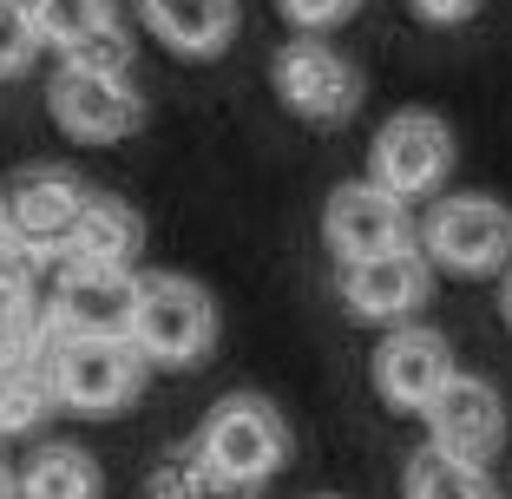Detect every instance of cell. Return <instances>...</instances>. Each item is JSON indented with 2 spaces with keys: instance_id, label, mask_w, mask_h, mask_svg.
Listing matches in <instances>:
<instances>
[{
  "instance_id": "7",
  "label": "cell",
  "mask_w": 512,
  "mask_h": 499,
  "mask_svg": "<svg viewBox=\"0 0 512 499\" xmlns=\"http://www.w3.org/2000/svg\"><path fill=\"white\" fill-rule=\"evenodd\" d=\"M46 112L73 145H119L145 125V99L132 79H106V73H73L60 66L46 86Z\"/></svg>"
},
{
  "instance_id": "9",
  "label": "cell",
  "mask_w": 512,
  "mask_h": 499,
  "mask_svg": "<svg viewBox=\"0 0 512 499\" xmlns=\"http://www.w3.org/2000/svg\"><path fill=\"white\" fill-rule=\"evenodd\" d=\"M427 421V447L447 460H467V467H486L506 440V401H499L493 381L480 375H453L447 388L421 408Z\"/></svg>"
},
{
  "instance_id": "16",
  "label": "cell",
  "mask_w": 512,
  "mask_h": 499,
  "mask_svg": "<svg viewBox=\"0 0 512 499\" xmlns=\"http://www.w3.org/2000/svg\"><path fill=\"white\" fill-rule=\"evenodd\" d=\"M20 499H99V460H92L86 447L53 440V447H40V454L27 460Z\"/></svg>"
},
{
  "instance_id": "17",
  "label": "cell",
  "mask_w": 512,
  "mask_h": 499,
  "mask_svg": "<svg viewBox=\"0 0 512 499\" xmlns=\"http://www.w3.org/2000/svg\"><path fill=\"white\" fill-rule=\"evenodd\" d=\"M27 20L40 33V53H66V46L92 40V33L119 27V0H27Z\"/></svg>"
},
{
  "instance_id": "10",
  "label": "cell",
  "mask_w": 512,
  "mask_h": 499,
  "mask_svg": "<svg viewBox=\"0 0 512 499\" xmlns=\"http://www.w3.org/2000/svg\"><path fill=\"white\" fill-rule=\"evenodd\" d=\"M368 368H375V394L388 408H407V414H421L427 401L460 375V368H453V342L440 329H421V322H401V329L381 335Z\"/></svg>"
},
{
  "instance_id": "1",
  "label": "cell",
  "mask_w": 512,
  "mask_h": 499,
  "mask_svg": "<svg viewBox=\"0 0 512 499\" xmlns=\"http://www.w3.org/2000/svg\"><path fill=\"white\" fill-rule=\"evenodd\" d=\"M125 342L138 348L145 368H197L217 348V303L211 289L191 283L178 270H151L138 276V303Z\"/></svg>"
},
{
  "instance_id": "4",
  "label": "cell",
  "mask_w": 512,
  "mask_h": 499,
  "mask_svg": "<svg viewBox=\"0 0 512 499\" xmlns=\"http://www.w3.org/2000/svg\"><path fill=\"white\" fill-rule=\"evenodd\" d=\"M421 257L447 276H499L512 270V211L499 197H440L421 224Z\"/></svg>"
},
{
  "instance_id": "15",
  "label": "cell",
  "mask_w": 512,
  "mask_h": 499,
  "mask_svg": "<svg viewBox=\"0 0 512 499\" xmlns=\"http://www.w3.org/2000/svg\"><path fill=\"white\" fill-rule=\"evenodd\" d=\"M138 250H145V217L125 204V197L92 191L86 211H79L73 237H66V263H92V270H138Z\"/></svg>"
},
{
  "instance_id": "18",
  "label": "cell",
  "mask_w": 512,
  "mask_h": 499,
  "mask_svg": "<svg viewBox=\"0 0 512 499\" xmlns=\"http://www.w3.org/2000/svg\"><path fill=\"white\" fill-rule=\"evenodd\" d=\"M401 493H407V499H499L493 480H486V467L447 460V454H434V447H421V454L407 460Z\"/></svg>"
},
{
  "instance_id": "22",
  "label": "cell",
  "mask_w": 512,
  "mask_h": 499,
  "mask_svg": "<svg viewBox=\"0 0 512 499\" xmlns=\"http://www.w3.org/2000/svg\"><path fill=\"white\" fill-rule=\"evenodd\" d=\"M60 66H73V73H106V79H132V40H125V27H106V33H92V40L66 46Z\"/></svg>"
},
{
  "instance_id": "19",
  "label": "cell",
  "mask_w": 512,
  "mask_h": 499,
  "mask_svg": "<svg viewBox=\"0 0 512 499\" xmlns=\"http://www.w3.org/2000/svg\"><path fill=\"white\" fill-rule=\"evenodd\" d=\"M46 348H53V322H46V309L0 303V375L46 362Z\"/></svg>"
},
{
  "instance_id": "12",
  "label": "cell",
  "mask_w": 512,
  "mask_h": 499,
  "mask_svg": "<svg viewBox=\"0 0 512 499\" xmlns=\"http://www.w3.org/2000/svg\"><path fill=\"white\" fill-rule=\"evenodd\" d=\"M138 303V270H92V263H66L60 289H53V335H99V342H125Z\"/></svg>"
},
{
  "instance_id": "6",
  "label": "cell",
  "mask_w": 512,
  "mask_h": 499,
  "mask_svg": "<svg viewBox=\"0 0 512 499\" xmlns=\"http://www.w3.org/2000/svg\"><path fill=\"white\" fill-rule=\"evenodd\" d=\"M270 79H276V99L309 125H335V119H348V112L362 106V73H355L329 40L276 46Z\"/></svg>"
},
{
  "instance_id": "25",
  "label": "cell",
  "mask_w": 512,
  "mask_h": 499,
  "mask_svg": "<svg viewBox=\"0 0 512 499\" xmlns=\"http://www.w3.org/2000/svg\"><path fill=\"white\" fill-rule=\"evenodd\" d=\"M421 20H434V27H460V20H473L486 7V0H407Z\"/></svg>"
},
{
  "instance_id": "13",
  "label": "cell",
  "mask_w": 512,
  "mask_h": 499,
  "mask_svg": "<svg viewBox=\"0 0 512 499\" xmlns=\"http://www.w3.org/2000/svg\"><path fill=\"white\" fill-rule=\"evenodd\" d=\"M86 197L92 191L66 165H27V171L7 178V191H0V217H7L27 243H40V250H53V243L66 250L79 211H86Z\"/></svg>"
},
{
  "instance_id": "26",
  "label": "cell",
  "mask_w": 512,
  "mask_h": 499,
  "mask_svg": "<svg viewBox=\"0 0 512 499\" xmlns=\"http://www.w3.org/2000/svg\"><path fill=\"white\" fill-rule=\"evenodd\" d=\"M499 309H506V329H512V270H506V289H499Z\"/></svg>"
},
{
  "instance_id": "27",
  "label": "cell",
  "mask_w": 512,
  "mask_h": 499,
  "mask_svg": "<svg viewBox=\"0 0 512 499\" xmlns=\"http://www.w3.org/2000/svg\"><path fill=\"white\" fill-rule=\"evenodd\" d=\"M0 499H14V480H7V473H0Z\"/></svg>"
},
{
  "instance_id": "11",
  "label": "cell",
  "mask_w": 512,
  "mask_h": 499,
  "mask_svg": "<svg viewBox=\"0 0 512 499\" xmlns=\"http://www.w3.org/2000/svg\"><path fill=\"white\" fill-rule=\"evenodd\" d=\"M434 296V263L421 250H388V257L348 263L342 270V303L355 322H381V329H401L414 322Z\"/></svg>"
},
{
  "instance_id": "20",
  "label": "cell",
  "mask_w": 512,
  "mask_h": 499,
  "mask_svg": "<svg viewBox=\"0 0 512 499\" xmlns=\"http://www.w3.org/2000/svg\"><path fill=\"white\" fill-rule=\"evenodd\" d=\"M53 414V381H46V362L14 368L0 375V434H27Z\"/></svg>"
},
{
  "instance_id": "2",
  "label": "cell",
  "mask_w": 512,
  "mask_h": 499,
  "mask_svg": "<svg viewBox=\"0 0 512 499\" xmlns=\"http://www.w3.org/2000/svg\"><path fill=\"white\" fill-rule=\"evenodd\" d=\"M197 460L224 486H263L289 460V427L263 394H224L197 427Z\"/></svg>"
},
{
  "instance_id": "21",
  "label": "cell",
  "mask_w": 512,
  "mask_h": 499,
  "mask_svg": "<svg viewBox=\"0 0 512 499\" xmlns=\"http://www.w3.org/2000/svg\"><path fill=\"white\" fill-rule=\"evenodd\" d=\"M40 276H46V250L27 243L7 217H0V303H33Z\"/></svg>"
},
{
  "instance_id": "5",
  "label": "cell",
  "mask_w": 512,
  "mask_h": 499,
  "mask_svg": "<svg viewBox=\"0 0 512 499\" xmlns=\"http://www.w3.org/2000/svg\"><path fill=\"white\" fill-rule=\"evenodd\" d=\"M453 171V125L427 106H401L394 119H381L375 145H368V184L388 197H427L440 191Z\"/></svg>"
},
{
  "instance_id": "14",
  "label": "cell",
  "mask_w": 512,
  "mask_h": 499,
  "mask_svg": "<svg viewBox=\"0 0 512 499\" xmlns=\"http://www.w3.org/2000/svg\"><path fill=\"white\" fill-rule=\"evenodd\" d=\"M138 20L178 60H224L237 40V0H138Z\"/></svg>"
},
{
  "instance_id": "24",
  "label": "cell",
  "mask_w": 512,
  "mask_h": 499,
  "mask_svg": "<svg viewBox=\"0 0 512 499\" xmlns=\"http://www.w3.org/2000/svg\"><path fill=\"white\" fill-rule=\"evenodd\" d=\"M276 14L316 40V33H329V27H342V20L362 14V0H276Z\"/></svg>"
},
{
  "instance_id": "3",
  "label": "cell",
  "mask_w": 512,
  "mask_h": 499,
  "mask_svg": "<svg viewBox=\"0 0 512 499\" xmlns=\"http://www.w3.org/2000/svg\"><path fill=\"white\" fill-rule=\"evenodd\" d=\"M46 381H53V408H73L86 421L125 414L145 388V362L132 342H99V335H53L46 348Z\"/></svg>"
},
{
  "instance_id": "8",
  "label": "cell",
  "mask_w": 512,
  "mask_h": 499,
  "mask_svg": "<svg viewBox=\"0 0 512 499\" xmlns=\"http://www.w3.org/2000/svg\"><path fill=\"white\" fill-rule=\"evenodd\" d=\"M322 237H329L335 263H368V257H388V250H414V217H407L401 197L375 191L368 178L355 184H335L329 204H322Z\"/></svg>"
},
{
  "instance_id": "23",
  "label": "cell",
  "mask_w": 512,
  "mask_h": 499,
  "mask_svg": "<svg viewBox=\"0 0 512 499\" xmlns=\"http://www.w3.org/2000/svg\"><path fill=\"white\" fill-rule=\"evenodd\" d=\"M40 60V33L27 20V0H0V79H20Z\"/></svg>"
}]
</instances>
